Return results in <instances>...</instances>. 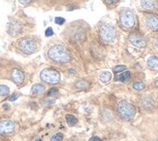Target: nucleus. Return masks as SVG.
<instances>
[{
    "mask_svg": "<svg viewBox=\"0 0 158 141\" xmlns=\"http://www.w3.org/2000/svg\"><path fill=\"white\" fill-rule=\"evenodd\" d=\"M15 131V124L9 120L0 122V134H11Z\"/></svg>",
    "mask_w": 158,
    "mask_h": 141,
    "instance_id": "nucleus-8",
    "label": "nucleus"
},
{
    "mask_svg": "<svg viewBox=\"0 0 158 141\" xmlns=\"http://www.w3.org/2000/svg\"><path fill=\"white\" fill-rule=\"evenodd\" d=\"M19 96V94H12V96H10V98H9V100L10 101H15V100L18 98V97Z\"/></svg>",
    "mask_w": 158,
    "mask_h": 141,
    "instance_id": "nucleus-28",
    "label": "nucleus"
},
{
    "mask_svg": "<svg viewBox=\"0 0 158 141\" xmlns=\"http://www.w3.org/2000/svg\"><path fill=\"white\" fill-rule=\"evenodd\" d=\"M65 120H66V122H67V124L70 126H75L76 124L78 123V119L76 117L74 116V115H71V114H67L65 116Z\"/></svg>",
    "mask_w": 158,
    "mask_h": 141,
    "instance_id": "nucleus-16",
    "label": "nucleus"
},
{
    "mask_svg": "<svg viewBox=\"0 0 158 141\" xmlns=\"http://www.w3.org/2000/svg\"><path fill=\"white\" fill-rule=\"evenodd\" d=\"M141 7L145 10H155L158 8L156 0H141Z\"/></svg>",
    "mask_w": 158,
    "mask_h": 141,
    "instance_id": "nucleus-12",
    "label": "nucleus"
},
{
    "mask_svg": "<svg viewBox=\"0 0 158 141\" xmlns=\"http://www.w3.org/2000/svg\"><path fill=\"white\" fill-rule=\"evenodd\" d=\"M141 105L146 110H151L154 107V100L150 96H146L141 100Z\"/></svg>",
    "mask_w": 158,
    "mask_h": 141,
    "instance_id": "nucleus-13",
    "label": "nucleus"
},
{
    "mask_svg": "<svg viewBox=\"0 0 158 141\" xmlns=\"http://www.w3.org/2000/svg\"><path fill=\"white\" fill-rule=\"evenodd\" d=\"M62 139H63V134L61 132H56L55 134L51 136V141H61Z\"/></svg>",
    "mask_w": 158,
    "mask_h": 141,
    "instance_id": "nucleus-22",
    "label": "nucleus"
},
{
    "mask_svg": "<svg viewBox=\"0 0 158 141\" xmlns=\"http://www.w3.org/2000/svg\"><path fill=\"white\" fill-rule=\"evenodd\" d=\"M19 49L26 54H31L35 53L37 50V43L32 38H24L21 40L19 44Z\"/></svg>",
    "mask_w": 158,
    "mask_h": 141,
    "instance_id": "nucleus-6",
    "label": "nucleus"
},
{
    "mask_svg": "<svg viewBox=\"0 0 158 141\" xmlns=\"http://www.w3.org/2000/svg\"><path fill=\"white\" fill-rule=\"evenodd\" d=\"M117 111H119V116L122 118L123 120L129 121L132 118H134L135 114H136V108L133 104L129 103L128 101H120L117 105Z\"/></svg>",
    "mask_w": 158,
    "mask_h": 141,
    "instance_id": "nucleus-2",
    "label": "nucleus"
},
{
    "mask_svg": "<svg viewBox=\"0 0 158 141\" xmlns=\"http://www.w3.org/2000/svg\"><path fill=\"white\" fill-rule=\"evenodd\" d=\"M58 94V91L56 90V89H51L50 91H49V96H55Z\"/></svg>",
    "mask_w": 158,
    "mask_h": 141,
    "instance_id": "nucleus-25",
    "label": "nucleus"
},
{
    "mask_svg": "<svg viewBox=\"0 0 158 141\" xmlns=\"http://www.w3.org/2000/svg\"><path fill=\"white\" fill-rule=\"evenodd\" d=\"M11 78H12L13 82L17 85H21L24 81V72L19 68L14 69L11 73Z\"/></svg>",
    "mask_w": 158,
    "mask_h": 141,
    "instance_id": "nucleus-10",
    "label": "nucleus"
},
{
    "mask_svg": "<svg viewBox=\"0 0 158 141\" xmlns=\"http://www.w3.org/2000/svg\"><path fill=\"white\" fill-rule=\"evenodd\" d=\"M148 65L151 68H157L158 67V57L152 56L148 57Z\"/></svg>",
    "mask_w": 158,
    "mask_h": 141,
    "instance_id": "nucleus-17",
    "label": "nucleus"
},
{
    "mask_svg": "<svg viewBox=\"0 0 158 141\" xmlns=\"http://www.w3.org/2000/svg\"><path fill=\"white\" fill-rule=\"evenodd\" d=\"M19 1L21 2L22 5H28V4H30L33 0H19Z\"/></svg>",
    "mask_w": 158,
    "mask_h": 141,
    "instance_id": "nucleus-29",
    "label": "nucleus"
},
{
    "mask_svg": "<svg viewBox=\"0 0 158 141\" xmlns=\"http://www.w3.org/2000/svg\"><path fill=\"white\" fill-rule=\"evenodd\" d=\"M54 22H55V24H63L65 22V20L63 19V18H61V17H56L55 19H54Z\"/></svg>",
    "mask_w": 158,
    "mask_h": 141,
    "instance_id": "nucleus-24",
    "label": "nucleus"
},
{
    "mask_svg": "<svg viewBox=\"0 0 158 141\" xmlns=\"http://www.w3.org/2000/svg\"><path fill=\"white\" fill-rule=\"evenodd\" d=\"M7 31L11 36H18L21 33V25L17 21H12L8 24Z\"/></svg>",
    "mask_w": 158,
    "mask_h": 141,
    "instance_id": "nucleus-9",
    "label": "nucleus"
},
{
    "mask_svg": "<svg viewBox=\"0 0 158 141\" xmlns=\"http://www.w3.org/2000/svg\"><path fill=\"white\" fill-rule=\"evenodd\" d=\"M155 86H156V87H158V80L156 82H155Z\"/></svg>",
    "mask_w": 158,
    "mask_h": 141,
    "instance_id": "nucleus-34",
    "label": "nucleus"
},
{
    "mask_svg": "<svg viewBox=\"0 0 158 141\" xmlns=\"http://www.w3.org/2000/svg\"><path fill=\"white\" fill-rule=\"evenodd\" d=\"M133 88L135 89V90H137V91H143V90H145L146 85L143 84V82L138 81V82H135L134 84H133Z\"/></svg>",
    "mask_w": 158,
    "mask_h": 141,
    "instance_id": "nucleus-21",
    "label": "nucleus"
},
{
    "mask_svg": "<svg viewBox=\"0 0 158 141\" xmlns=\"http://www.w3.org/2000/svg\"><path fill=\"white\" fill-rule=\"evenodd\" d=\"M49 57L54 62L57 63H67L71 61L72 59V54L71 53L67 50V48H65L62 45H54L53 46L48 52Z\"/></svg>",
    "mask_w": 158,
    "mask_h": 141,
    "instance_id": "nucleus-1",
    "label": "nucleus"
},
{
    "mask_svg": "<svg viewBox=\"0 0 158 141\" xmlns=\"http://www.w3.org/2000/svg\"><path fill=\"white\" fill-rule=\"evenodd\" d=\"M3 108H4V109H6V110H9V109H10V106L8 105V104H4V105H3Z\"/></svg>",
    "mask_w": 158,
    "mask_h": 141,
    "instance_id": "nucleus-31",
    "label": "nucleus"
},
{
    "mask_svg": "<svg viewBox=\"0 0 158 141\" xmlns=\"http://www.w3.org/2000/svg\"><path fill=\"white\" fill-rule=\"evenodd\" d=\"M112 79V74L109 71H104L103 73H101L100 75V80L103 83H108Z\"/></svg>",
    "mask_w": 158,
    "mask_h": 141,
    "instance_id": "nucleus-19",
    "label": "nucleus"
},
{
    "mask_svg": "<svg viewBox=\"0 0 158 141\" xmlns=\"http://www.w3.org/2000/svg\"><path fill=\"white\" fill-rule=\"evenodd\" d=\"M120 24L126 28H133L136 24V19L133 12L130 10H124L120 13Z\"/></svg>",
    "mask_w": 158,
    "mask_h": 141,
    "instance_id": "nucleus-5",
    "label": "nucleus"
},
{
    "mask_svg": "<svg viewBox=\"0 0 158 141\" xmlns=\"http://www.w3.org/2000/svg\"><path fill=\"white\" fill-rule=\"evenodd\" d=\"M129 41L131 42V44L135 46L137 48L143 49L146 46V41L142 35L137 33H132L129 35Z\"/></svg>",
    "mask_w": 158,
    "mask_h": 141,
    "instance_id": "nucleus-7",
    "label": "nucleus"
},
{
    "mask_svg": "<svg viewBox=\"0 0 158 141\" xmlns=\"http://www.w3.org/2000/svg\"><path fill=\"white\" fill-rule=\"evenodd\" d=\"M88 141H101V139H100L99 137H97V136H93V137L89 138V140H88Z\"/></svg>",
    "mask_w": 158,
    "mask_h": 141,
    "instance_id": "nucleus-30",
    "label": "nucleus"
},
{
    "mask_svg": "<svg viewBox=\"0 0 158 141\" xmlns=\"http://www.w3.org/2000/svg\"><path fill=\"white\" fill-rule=\"evenodd\" d=\"M146 25L152 30H158V17L154 15H148L146 18Z\"/></svg>",
    "mask_w": 158,
    "mask_h": 141,
    "instance_id": "nucleus-11",
    "label": "nucleus"
},
{
    "mask_svg": "<svg viewBox=\"0 0 158 141\" xmlns=\"http://www.w3.org/2000/svg\"><path fill=\"white\" fill-rule=\"evenodd\" d=\"M46 36L50 37V36H53V29L51 27H48L47 29H46Z\"/></svg>",
    "mask_w": 158,
    "mask_h": 141,
    "instance_id": "nucleus-26",
    "label": "nucleus"
},
{
    "mask_svg": "<svg viewBox=\"0 0 158 141\" xmlns=\"http://www.w3.org/2000/svg\"><path fill=\"white\" fill-rule=\"evenodd\" d=\"M125 70H126V66H124V65H117L114 68V71L116 73H121Z\"/></svg>",
    "mask_w": 158,
    "mask_h": 141,
    "instance_id": "nucleus-23",
    "label": "nucleus"
},
{
    "mask_svg": "<svg viewBox=\"0 0 158 141\" xmlns=\"http://www.w3.org/2000/svg\"><path fill=\"white\" fill-rule=\"evenodd\" d=\"M119 2V0H105V3L109 5V6H112V5H114Z\"/></svg>",
    "mask_w": 158,
    "mask_h": 141,
    "instance_id": "nucleus-27",
    "label": "nucleus"
},
{
    "mask_svg": "<svg viewBox=\"0 0 158 141\" xmlns=\"http://www.w3.org/2000/svg\"><path fill=\"white\" fill-rule=\"evenodd\" d=\"M10 94V89L7 87L6 85H1L0 86V94L3 96H6Z\"/></svg>",
    "mask_w": 158,
    "mask_h": 141,
    "instance_id": "nucleus-20",
    "label": "nucleus"
},
{
    "mask_svg": "<svg viewBox=\"0 0 158 141\" xmlns=\"http://www.w3.org/2000/svg\"><path fill=\"white\" fill-rule=\"evenodd\" d=\"M130 76H131L130 72L125 70V71H123V72L120 73L119 75L116 76V80H119V81H120V82H126L130 79Z\"/></svg>",
    "mask_w": 158,
    "mask_h": 141,
    "instance_id": "nucleus-14",
    "label": "nucleus"
},
{
    "mask_svg": "<svg viewBox=\"0 0 158 141\" xmlns=\"http://www.w3.org/2000/svg\"><path fill=\"white\" fill-rule=\"evenodd\" d=\"M40 78L42 81H44L48 84L54 85L59 83L60 81V74L56 70L51 68H46L43 69L40 73Z\"/></svg>",
    "mask_w": 158,
    "mask_h": 141,
    "instance_id": "nucleus-3",
    "label": "nucleus"
},
{
    "mask_svg": "<svg viewBox=\"0 0 158 141\" xmlns=\"http://www.w3.org/2000/svg\"><path fill=\"white\" fill-rule=\"evenodd\" d=\"M75 87H76L78 90H85V89L89 87V83L85 81V80H80L79 82H77L76 84H75Z\"/></svg>",
    "mask_w": 158,
    "mask_h": 141,
    "instance_id": "nucleus-18",
    "label": "nucleus"
},
{
    "mask_svg": "<svg viewBox=\"0 0 158 141\" xmlns=\"http://www.w3.org/2000/svg\"><path fill=\"white\" fill-rule=\"evenodd\" d=\"M155 46H156V47L158 48V38L155 40Z\"/></svg>",
    "mask_w": 158,
    "mask_h": 141,
    "instance_id": "nucleus-32",
    "label": "nucleus"
},
{
    "mask_svg": "<svg viewBox=\"0 0 158 141\" xmlns=\"http://www.w3.org/2000/svg\"><path fill=\"white\" fill-rule=\"evenodd\" d=\"M34 141H42V139H41V138H36Z\"/></svg>",
    "mask_w": 158,
    "mask_h": 141,
    "instance_id": "nucleus-33",
    "label": "nucleus"
},
{
    "mask_svg": "<svg viewBox=\"0 0 158 141\" xmlns=\"http://www.w3.org/2000/svg\"><path fill=\"white\" fill-rule=\"evenodd\" d=\"M99 33H100V37L102 38L103 41L107 43L114 41V39L116 38V30H114V27L108 24H103L100 27Z\"/></svg>",
    "mask_w": 158,
    "mask_h": 141,
    "instance_id": "nucleus-4",
    "label": "nucleus"
},
{
    "mask_svg": "<svg viewBox=\"0 0 158 141\" xmlns=\"http://www.w3.org/2000/svg\"><path fill=\"white\" fill-rule=\"evenodd\" d=\"M46 91V88L41 84H35L32 87V93L35 94H41Z\"/></svg>",
    "mask_w": 158,
    "mask_h": 141,
    "instance_id": "nucleus-15",
    "label": "nucleus"
}]
</instances>
